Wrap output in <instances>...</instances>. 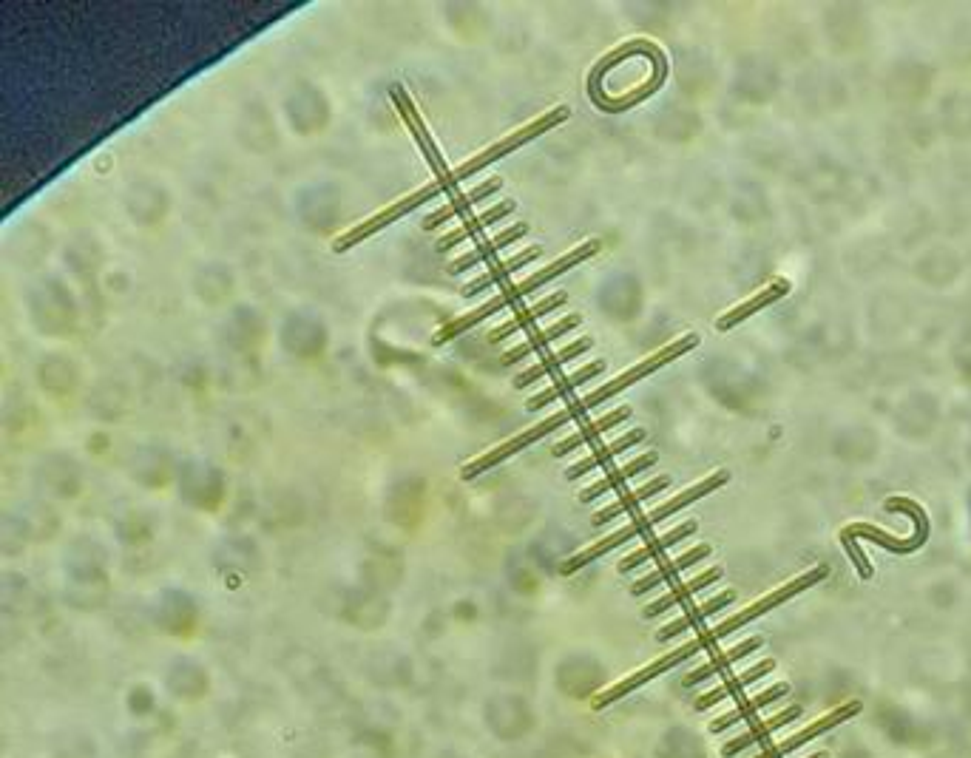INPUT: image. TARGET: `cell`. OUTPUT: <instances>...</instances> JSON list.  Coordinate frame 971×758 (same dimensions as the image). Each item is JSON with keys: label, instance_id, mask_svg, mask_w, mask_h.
I'll use <instances>...</instances> for the list:
<instances>
[{"label": "cell", "instance_id": "1", "mask_svg": "<svg viewBox=\"0 0 971 758\" xmlns=\"http://www.w3.org/2000/svg\"><path fill=\"white\" fill-rule=\"evenodd\" d=\"M600 247L602 245L597 242V239H588V242L577 245L574 250H568L565 256L554 259V262L543 267V270L531 273L529 279H523V282H517V284H509L506 290H500L495 299H489L486 304L475 307V310H469V313H463V316L452 318V321H446L441 330L435 333V338H432V341H435L438 347H441V344H446V341H455L458 335H463L466 330L477 327L480 321L492 318L495 313H500V310H506V307H512V304H517V301H523L526 296H531V293H534V290H540L543 284L554 282L557 276H563V273L574 270L577 265H583L585 259H591L594 253H600Z\"/></svg>", "mask_w": 971, "mask_h": 758}, {"label": "cell", "instance_id": "2", "mask_svg": "<svg viewBox=\"0 0 971 758\" xmlns=\"http://www.w3.org/2000/svg\"><path fill=\"white\" fill-rule=\"evenodd\" d=\"M730 480V475L727 472H713L710 477H705L702 483H696V486H690V489H685L682 494H676L673 500H668V503H662V506H656L654 512H648V514H639V517H634L628 526H622V529H617L614 534H608V537H602L600 543H594V546H588V548H583L580 554H574L571 560H565L563 563V571L565 577L568 574H574V571H580V568H585L588 563H594V560H600V557H605L608 551H614V548H619V546H625V543H631V540H636L639 534H648L651 529H656L662 520H668V517H673L676 512H682V509H688L690 503H696V500H702V497H707V494H713L716 489H722L724 483Z\"/></svg>", "mask_w": 971, "mask_h": 758}, {"label": "cell", "instance_id": "3", "mask_svg": "<svg viewBox=\"0 0 971 758\" xmlns=\"http://www.w3.org/2000/svg\"><path fill=\"white\" fill-rule=\"evenodd\" d=\"M568 114H571V108L568 106L551 108V111H546V114H540L537 120H531V123H526L523 128L512 131L509 137H503V140H497L495 145H489L486 151H480V154H475L472 159H466L463 165L452 168L449 174L438 177L435 179V185L441 188V194L452 191V188H458L460 182H466L469 177H475L477 171H483L486 165H492V162H497V159L509 157V154H514L517 148H523L526 142L537 140V137H543V134H548V131H554L557 125L568 120Z\"/></svg>", "mask_w": 971, "mask_h": 758}, {"label": "cell", "instance_id": "4", "mask_svg": "<svg viewBox=\"0 0 971 758\" xmlns=\"http://www.w3.org/2000/svg\"><path fill=\"white\" fill-rule=\"evenodd\" d=\"M699 347V335L696 333H690V335H682V338H676V341H671L668 347H662V350H656L654 355H648L645 361H639V364H634L631 370H625L622 375H617L614 381H608L605 387H600V389H594V392H588L585 398H580V401H574L577 404V409L583 412V415H588L591 409H597L600 404H605L608 398H614V395H619V392H625L628 387H634V384H639L642 378H648V375H654L656 370H662V367H668L671 361H676V358H682L685 353H690V350H696Z\"/></svg>", "mask_w": 971, "mask_h": 758}, {"label": "cell", "instance_id": "5", "mask_svg": "<svg viewBox=\"0 0 971 758\" xmlns=\"http://www.w3.org/2000/svg\"><path fill=\"white\" fill-rule=\"evenodd\" d=\"M827 574H830V571H827V565H815L813 571H807V574L795 577V580H790L787 585H781L778 591L767 594V597H761V600L753 602L750 608H744L742 614L724 619V622H719L716 628H710V631H705V634H699L696 639H699V642L705 645V651H707V648H713L716 642H722L724 636H730L733 631H739V628H744V625H750L753 619L764 617V614H770V611H773V608H778V605H784L787 600H793V597H798V594H804L807 588L818 585V582L824 580Z\"/></svg>", "mask_w": 971, "mask_h": 758}, {"label": "cell", "instance_id": "6", "mask_svg": "<svg viewBox=\"0 0 971 758\" xmlns=\"http://www.w3.org/2000/svg\"><path fill=\"white\" fill-rule=\"evenodd\" d=\"M577 418H583V412L577 409V404H568L563 406V409H557L554 415H548L546 421H540V424L531 426V429H526V432H520V435H514V438H509L506 443H500V446H495L492 452L480 455V458H475L472 463H466V466L460 469V477H463V480H475V477H480L483 472L495 469V466H500L503 460L520 455L523 449H529L531 443L543 441L546 435L557 432V429H563V426H568L571 421H577Z\"/></svg>", "mask_w": 971, "mask_h": 758}, {"label": "cell", "instance_id": "7", "mask_svg": "<svg viewBox=\"0 0 971 758\" xmlns=\"http://www.w3.org/2000/svg\"><path fill=\"white\" fill-rule=\"evenodd\" d=\"M438 196H441V188H438L435 182H426L424 188H418V191H412V194L401 196V199H395V202H392V205H387L384 211L372 213L370 219H364V222L353 225V228L347 230V233H341L336 242H333V250H336V253H347V250H353V247L361 245L364 239L375 236L378 230H384V228H389V225H395V222H398L401 216H407V213L418 211L421 205L432 202V199H438Z\"/></svg>", "mask_w": 971, "mask_h": 758}, {"label": "cell", "instance_id": "8", "mask_svg": "<svg viewBox=\"0 0 971 758\" xmlns=\"http://www.w3.org/2000/svg\"><path fill=\"white\" fill-rule=\"evenodd\" d=\"M705 651V645L699 642V639H693V642H688V645H682V648H676V651H671L668 656H662V659H656V662H651L648 668H642V670H636V673H631L628 679H622V682H617L614 688H608V690H602L600 696L594 699V710H602V707H608V705H614V702H619L622 696H628V693H634V690H639L642 685H648V682H654L656 676H662V673H668V670H673L676 665H682V662H690L696 653H702Z\"/></svg>", "mask_w": 971, "mask_h": 758}, {"label": "cell", "instance_id": "9", "mask_svg": "<svg viewBox=\"0 0 971 758\" xmlns=\"http://www.w3.org/2000/svg\"><path fill=\"white\" fill-rule=\"evenodd\" d=\"M858 713H861V702H849V705L835 707V710H830L824 719H818V722H813L810 727H804L801 733H795V736H790L787 741H781V744H773V747L761 750L756 758H787L790 753H795L798 747H804V744H810V741L818 739V736L830 733L832 727H838V724L855 719Z\"/></svg>", "mask_w": 971, "mask_h": 758}, {"label": "cell", "instance_id": "10", "mask_svg": "<svg viewBox=\"0 0 971 758\" xmlns=\"http://www.w3.org/2000/svg\"><path fill=\"white\" fill-rule=\"evenodd\" d=\"M514 211H517V202H514V199H503V202L495 205V208H486L483 213L472 216L469 222H463L460 228L449 230L446 236L438 239L435 250H438V253H446V250H452V247L463 245L466 239H472V236L483 233L486 228H492V225H497V222H503V219H506V216H512Z\"/></svg>", "mask_w": 971, "mask_h": 758}, {"label": "cell", "instance_id": "11", "mask_svg": "<svg viewBox=\"0 0 971 758\" xmlns=\"http://www.w3.org/2000/svg\"><path fill=\"white\" fill-rule=\"evenodd\" d=\"M500 188H503V179H500V177H492V179H486V182H480V185H475L472 191H466V194L455 196V199H452L449 205H443V208H438L435 213H429V216L424 219V230L443 228V225H446V222H452L455 216H460V213H466V211H472L475 205L486 202L489 196H495Z\"/></svg>", "mask_w": 971, "mask_h": 758}, {"label": "cell", "instance_id": "12", "mask_svg": "<svg viewBox=\"0 0 971 758\" xmlns=\"http://www.w3.org/2000/svg\"><path fill=\"white\" fill-rule=\"evenodd\" d=\"M591 347H594V338H591V335H583V338H577V341L565 344L563 350L546 355L543 361H537V364H531L529 370L520 372V375L514 378V387L526 389L531 387V384H537L540 378H546V375H551V372H557L560 367H565L568 361H574V358H580L583 353H588Z\"/></svg>", "mask_w": 971, "mask_h": 758}, {"label": "cell", "instance_id": "13", "mask_svg": "<svg viewBox=\"0 0 971 758\" xmlns=\"http://www.w3.org/2000/svg\"><path fill=\"white\" fill-rule=\"evenodd\" d=\"M543 256V247L540 245H531V247H526V250H520L517 256H512V259H506V262H500V265H495L489 273H483V276H477L475 282H469L466 287H463V299H475V296H483L486 290H492L495 284H500V282H506L512 273H517V270H523L526 265H531V262H537Z\"/></svg>", "mask_w": 971, "mask_h": 758}, {"label": "cell", "instance_id": "14", "mask_svg": "<svg viewBox=\"0 0 971 758\" xmlns=\"http://www.w3.org/2000/svg\"><path fill=\"white\" fill-rule=\"evenodd\" d=\"M580 324H583V316H580V313H571V316L560 318V321H554V324H551V327H546V330H540V333L531 335L529 341H523V344L512 347L509 353H503L500 364H503V367H512V364H517V361L529 358L531 353H540V350H546L551 341H560L563 335H568L571 330H577Z\"/></svg>", "mask_w": 971, "mask_h": 758}, {"label": "cell", "instance_id": "15", "mask_svg": "<svg viewBox=\"0 0 971 758\" xmlns=\"http://www.w3.org/2000/svg\"><path fill=\"white\" fill-rule=\"evenodd\" d=\"M526 233H529V225H526V222H517V225H512V228L500 230L495 239H489V242L477 245L475 250H469V253L458 256L455 262H449V273H455V276H458V273H466V270H472V267H477L480 262H486V259L497 256L500 250H506L509 245H514L517 239H523Z\"/></svg>", "mask_w": 971, "mask_h": 758}, {"label": "cell", "instance_id": "16", "mask_svg": "<svg viewBox=\"0 0 971 758\" xmlns=\"http://www.w3.org/2000/svg\"><path fill=\"white\" fill-rule=\"evenodd\" d=\"M605 367H608V364H605L602 358L591 361V364H585V367H580L577 372H571V375L560 378L557 384H551V387L543 389V392L531 395L529 401H526V409H529V412L546 409L548 404L560 401V398H563V395H568V392H574L577 387H583V384H588V381H594L597 375H602V372H605Z\"/></svg>", "mask_w": 971, "mask_h": 758}, {"label": "cell", "instance_id": "17", "mask_svg": "<svg viewBox=\"0 0 971 758\" xmlns=\"http://www.w3.org/2000/svg\"><path fill=\"white\" fill-rule=\"evenodd\" d=\"M631 418V406H619V409H611L608 415H602V418H597V421H591V424H585L580 432H574V435H568L565 441H560V443H554V449H551V455L554 458H563V455H568V452H574V449H580V446H585V443H591V441H597L600 435H605V432H611L614 426H619L622 421H628Z\"/></svg>", "mask_w": 971, "mask_h": 758}, {"label": "cell", "instance_id": "18", "mask_svg": "<svg viewBox=\"0 0 971 758\" xmlns=\"http://www.w3.org/2000/svg\"><path fill=\"white\" fill-rule=\"evenodd\" d=\"M645 435H648L645 429H631V432L619 435L617 441H611L608 446H600V449H597V452H591L588 458H583L580 463H574V466H568V469H565V477H568V480H580V477H585L588 472H594L597 466L611 463L617 455H622V452H628L631 446L645 441Z\"/></svg>", "mask_w": 971, "mask_h": 758}, {"label": "cell", "instance_id": "19", "mask_svg": "<svg viewBox=\"0 0 971 758\" xmlns=\"http://www.w3.org/2000/svg\"><path fill=\"white\" fill-rule=\"evenodd\" d=\"M790 293V282L787 279H776V282L770 284V287H764L761 293H756L753 299H747V301H742L739 307H733V310H727L719 321H716V327L719 330H733L736 324H742V321H747V318H753L759 310H764V307H770L773 301H778V299H784Z\"/></svg>", "mask_w": 971, "mask_h": 758}, {"label": "cell", "instance_id": "20", "mask_svg": "<svg viewBox=\"0 0 971 758\" xmlns=\"http://www.w3.org/2000/svg\"><path fill=\"white\" fill-rule=\"evenodd\" d=\"M668 486H671V477H668V475L654 477L651 483L639 486V489L628 492L625 497H619L617 503H611V506H605L602 512L594 514V517H591V526H594V529H602V526H608L611 520H617L619 514L634 512L639 503H645V500H651V497H656L659 492H665Z\"/></svg>", "mask_w": 971, "mask_h": 758}, {"label": "cell", "instance_id": "21", "mask_svg": "<svg viewBox=\"0 0 971 758\" xmlns=\"http://www.w3.org/2000/svg\"><path fill=\"white\" fill-rule=\"evenodd\" d=\"M565 301H568V293H565V290H557V293H551V296H546L543 301H537V304H531V307H526V310H520V313H517L514 318H509L506 324L495 327V330L489 333V341H492V344H497V341H506L509 335L520 333V330L531 327V324H534L537 318L548 316V313H554L557 307H563Z\"/></svg>", "mask_w": 971, "mask_h": 758}, {"label": "cell", "instance_id": "22", "mask_svg": "<svg viewBox=\"0 0 971 758\" xmlns=\"http://www.w3.org/2000/svg\"><path fill=\"white\" fill-rule=\"evenodd\" d=\"M722 574H724L722 568H707V571H702L699 577H693L690 582H682V585H676L671 594H665L662 600H656V602H651V605H645L642 617L654 619V617H659V614H665V611H671V608L682 605V602L690 600V597H696L699 591H705L707 585H713V582L722 580Z\"/></svg>", "mask_w": 971, "mask_h": 758}, {"label": "cell", "instance_id": "23", "mask_svg": "<svg viewBox=\"0 0 971 758\" xmlns=\"http://www.w3.org/2000/svg\"><path fill=\"white\" fill-rule=\"evenodd\" d=\"M696 529H699V526H696V520H688V523L676 526V529H671L668 534H659V537H654L648 546H642L639 551H634V554H628V557L617 565L619 574H628V571H634V568H639V565H645L648 560L659 557V554H665L668 548H673L676 543H682L685 537L696 534Z\"/></svg>", "mask_w": 971, "mask_h": 758}, {"label": "cell", "instance_id": "24", "mask_svg": "<svg viewBox=\"0 0 971 758\" xmlns=\"http://www.w3.org/2000/svg\"><path fill=\"white\" fill-rule=\"evenodd\" d=\"M801 713H804V710H801L798 705L787 707V710H781V713H776L773 719H767V722L759 724V727H753L750 733H744V736H736L733 741H727V744L722 747V756L724 758L742 756L744 750H750L753 744H759V741L770 739V733H776V730L787 727V724L795 722V719H801Z\"/></svg>", "mask_w": 971, "mask_h": 758}, {"label": "cell", "instance_id": "25", "mask_svg": "<svg viewBox=\"0 0 971 758\" xmlns=\"http://www.w3.org/2000/svg\"><path fill=\"white\" fill-rule=\"evenodd\" d=\"M656 460H659V455L656 452H648V455H639V458H634L631 463H625V466H619V469H614V472H608L605 477H600L597 483H591L588 489H583L580 492V500L583 503H591V500H600L602 494H608L611 489H619L622 483H628L631 477H636V475H642L645 469H651V466H656Z\"/></svg>", "mask_w": 971, "mask_h": 758}, {"label": "cell", "instance_id": "26", "mask_svg": "<svg viewBox=\"0 0 971 758\" xmlns=\"http://www.w3.org/2000/svg\"><path fill=\"white\" fill-rule=\"evenodd\" d=\"M710 551H713L710 546L690 548V551H685L682 557H676L673 563L662 565V568H656L654 574H648V577L636 580L634 585H631V594H634V597H642V594L654 591L656 585H662V582H668V580H676L685 568H693L696 563H702L705 557H710Z\"/></svg>", "mask_w": 971, "mask_h": 758}, {"label": "cell", "instance_id": "27", "mask_svg": "<svg viewBox=\"0 0 971 758\" xmlns=\"http://www.w3.org/2000/svg\"><path fill=\"white\" fill-rule=\"evenodd\" d=\"M776 670V662L773 659H764V662H759V665H753V668H747L742 673V676H736V679H730V682H724L722 688H713L710 693H705V696H699L696 699V710L702 713V710H710L713 705H719V702H724V699H730V696H739V693H744V688H750L753 682H759V679H764L767 673H773Z\"/></svg>", "mask_w": 971, "mask_h": 758}, {"label": "cell", "instance_id": "28", "mask_svg": "<svg viewBox=\"0 0 971 758\" xmlns=\"http://www.w3.org/2000/svg\"><path fill=\"white\" fill-rule=\"evenodd\" d=\"M761 645H764V639H761V636H750V639L739 642L736 648H730V651L719 653L716 659H710L707 665H702V668H696L693 673H688V676H685V688H696V685L707 682L710 676H719V673H724V670L730 668V665H736L739 659L750 656L753 651H759Z\"/></svg>", "mask_w": 971, "mask_h": 758}, {"label": "cell", "instance_id": "29", "mask_svg": "<svg viewBox=\"0 0 971 758\" xmlns=\"http://www.w3.org/2000/svg\"><path fill=\"white\" fill-rule=\"evenodd\" d=\"M787 693H790V685L778 682V685H773L770 690H764V693H759V696L744 699L742 705L736 707V710H730L727 716H722V719H716V722L710 724V733H724L727 727H733V724H739L744 722V719H750V716H756L759 710H764L767 705H773V702H778V699H784Z\"/></svg>", "mask_w": 971, "mask_h": 758}, {"label": "cell", "instance_id": "30", "mask_svg": "<svg viewBox=\"0 0 971 758\" xmlns=\"http://www.w3.org/2000/svg\"><path fill=\"white\" fill-rule=\"evenodd\" d=\"M736 602V591H724V594H719V597H713V600H707L705 605H699L696 611H690V614H685L682 619H673L671 625H665L659 634H656V639L659 642H668V639H676L679 634H685L688 628H696V625H702L707 617H713V614H719L722 608H727V605H733Z\"/></svg>", "mask_w": 971, "mask_h": 758}, {"label": "cell", "instance_id": "31", "mask_svg": "<svg viewBox=\"0 0 971 758\" xmlns=\"http://www.w3.org/2000/svg\"><path fill=\"white\" fill-rule=\"evenodd\" d=\"M810 758H830L827 753H815V756H810Z\"/></svg>", "mask_w": 971, "mask_h": 758}]
</instances>
